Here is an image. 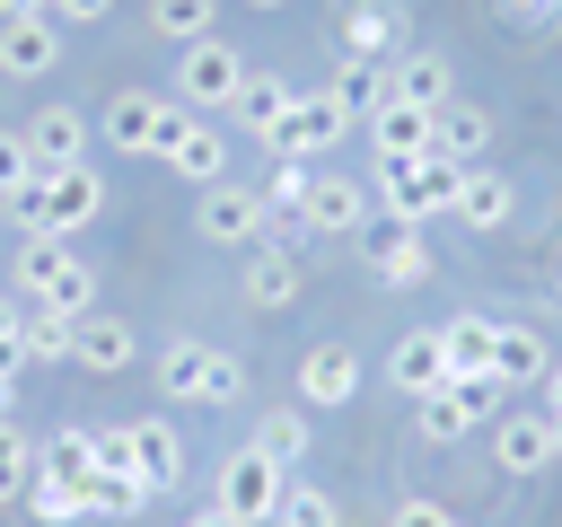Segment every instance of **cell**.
<instances>
[{
	"instance_id": "e0dca14e",
	"label": "cell",
	"mask_w": 562,
	"mask_h": 527,
	"mask_svg": "<svg viewBox=\"0 0 562 527\" xmlns=\"http://www.w3.org/2000/svg\"><path fill=\"white\" fill-rule=\"evenodd\" d=\"M360 395V351L351 343H307L299 360V404H351Z\"/></svg>"
},
{
	"instance_id": "d4e9b609",
	"label": "cell",
	"mask_w": 562,
	"mask_h": 527,
	"mask_svg": "<svg viewBox=\"0 0 562 527\" xmlns=\"http://www.w3.org/2000/svg\"><path fill=\"white\" fill-rule=\"evenodd\" d=\"M360 123H369V149H378V158H430V114H422V105H395V97H386V105L360 114Z\"/></svg>"
},
{
	"instance_id": "d6a6232c",
	"label": "cell",
	"mask_w": 562,
	"mask_h": 527,
	"mask_svg": "<svg viewBox=\"0 0 562 527\" xmlns=\"http://www.w3.org/2000/svg\"><path fill=\"white\" fill-rule=\"evenodd\" d=\"M465 430H483V413H474V404H465L457 386L422 395V439H439V448H448V439H465Z\"/></svg>"
},
{
	"instance_id": "8d00e7d4",
	"label": "cell",
	"mask_w": 562,
	"mask_h": 527,
	"mask_svg": "<svg viewBox=\"0 0 562 527\" xmlns=\"http://www.w3.org/2000/svg\"><path fill=\"white\" fill-rule=\"evenodd\" d=\"M26 483H35V439L0 422V501H26Z\"/></svg>"
},
{
	"instance_id": "4dcf8cb0",
	"label": "cell",
	"mask_w": 562,
	"mask_h": 527,
	"mask_svg": "<svg viewBox=\"0 0 562 527\" xmlns=\"http://www.w3.org/2000/svg\"><path fill=\"white\" fill-rule=\"evenodd\" d=\"M246 448H263V457L290 474V466L307 457V413H299V404H272V413L255 422V439H246Z\"/></svg>"
},
{
	"instance_id": "83f0119b",
	"label": "cell",
	"mask_w": 562,
	"mask_h": 527,
	"mask_svg": "<svg viewBox=\"0 0 562 527\" xmlns=\"http://www.w3.org/2000/svg\"><path fill=\"white\" fill-rule=\"evenodd\" d=\"M132 439H140V483L149 492H167V483H184V439H176V422H132Z\"/></svg>"
},
{
	"instance_id": "d6986e66",
	"label": "cell",
	"mask_w": 562,
	"mask_h": 527,
	"mask_svg": "<svg viewBox=\"0 0 562 527\" xmlns=\"http://www.w3.org/2000/svg\"><path fill=\"white\" fill-rule=\"evenodd\" d=\"M290 105H299V88H290V79H272V70H246V88H237L228 123H246V132L272 149V141H281V123H290Z\"/></svg>"
},
{
	"instance_id": "7bdbcfd3",
	"label": "cell",
	"mask_w": 562,
	"mask_h": 527,
	"mask_svg": "<svg viewBox=\"0 0 562 527\" xmlns=\"http://www.w3.org/2000/svg\"><path fill=\"white\" fill-rule=\"evenodd\" d=\"M386 527H457V518H448L439 501H395V518H386Z\"/></svg>"
},
{
	"instance_id": "f546056e",
	"label": "cell",
	"mask_w": 562,
	"mask_h": 527,
	"mask_svg": "<svg viewBox=\"0 0 562 527\" xmlns=\"http://www.w3.org/2000/svg\"><path fill=\"white\" fill-rule=\"evenodd\" d=\"M149 35L158 44H202V35H220V0H149Z\"/></svg>"
},
{
	"instance_id": "7c38bea8",
	"label": "cell",
	"mask_w": 562,
	"mask_h": 527,
	"mask_svg": "<svg viewBox=\"0 0 562 527\" xmlns=\"http://www.w3.org/2000/svg\"><path fill=\"white\" fill-rule=\"evenodd\" d=\"M70 360H79V369H97V378H123V369L140 360V325H123V316L88 307V316L70 325Z\"/></svg>"
},
{
	"instance_id": "ab89813d",
	"label": "cell",
	"mask_w": 562,
	"mask_h": 527,
	"mask_svg": "<svg viewBox=\"0 0 562 527\" xmlns=\"http://www.w3.org/2000/svg\"><path fill=\"white\" fill-rule=\"evenodd\" d=\"M97 474H140V439H132V422L97 430Z\"/></svg>"
},
{
	"instance_id": "f1b7e54d",
	"label": "cell",
	"mask_w": 562,
	"mask_h": 527,
	"mask_svg": "<svg viewBox=\"0 0 562 527\" xmlns=\"http://www.w3.org/2000/svg\"><path fill=\"white\" fill-rule=\"evenodd\" d=\"M158 492L140 483V474H79V509L88 518H140Z\"/></svg>"
},
{
	"instance_id": "30bf717a",
	"label": "cell",
	"mask_w": 562,
	"mask_h": 527,
	"mask_svg": "<svg viewBox=\"0 0 562 527\" xmlns=\"http://www.w3.org/2000/svg\"><path fill=\"white\" fill-rule=\"evenodd\" d=\"M61 18L53 9H18V18H0V79H44L53 61H61Z\"/></svg>"
},
{
	"instance_id": "3957f363",
	"label": "cell",
	"mask_w": 562,
	"mask_h": 527,
	"mask_svg": "<svg viewBox=\"0 0 562 527\" xmlns=\"http://www.w3.org/2000/svg\"><path fill=\"white\" fill-rule=\"evenodd\" d=\"M158 395L167 404H237L246 395V360L220 351V343H202V334H176L158 351Z\"/></svg>"
},
{
	"instance_id": "9c48e42d",
	"label": "cell",
	"mask_w": 562,
	"mask_h": 527,
	"mask_svg": "<svg viewBox=\"0 0 562 527\" xmlns=\"http://www.w3.org/2000/svg\"><path fill=\"white\" fill-rule=\"evenodd\" d=\"M334 141H351V105L334 97V88H307L299 105H290V123H281V141H272V158H325Z\"/></svg>"
},
{
	"instance_id": "d590c367",
	"label": "cell",
	"mask_w": 562,
	"mask_h": 527,
	"mask_svg": "<svg viewBox=\"0 0 562 527\" xmlns=\"http://www.w3.org/2000/svg\"><path fill=\"white\" fill-rule=\"evenodd\" d=\"M26 509L44 518V527H79L88 509H79V483H61V474H35L26 483Z\"/></svg>"
},
{
	"instance_id": "c3c4849f",
	"label": "cell",
	"mask_w": 562,
	"mask_h": 527,
	"mask_svg": "<svg viewBox=\"0 0 562 527\" xmlns=\"http://www.w3.org/2000/svg\"><path fill=\"white\" fill-rule=\"evenodd\" d=\"M0 422H9V369H0Z\"/></svg>"
},
{
	"instance_id": "2e32d148",
	"label": "cell",
	"mask_w": 562,
	"mask_h": 527,
	"mask_svg": "<svg viewBox=\"0 0 562 527\" xmlns=\"http://www.w3.org/2000/svg\"><path fill=\"white\" fill-rule=\"evenodd\" d=\"M369 272H378L386 290H422V281L439 272V255H430V237H422V228H395V220H386V228H378V246H369Z\"/></svg>"
},
{
	"instance_id": "44dd1931",
	"label": "cell",
	"mask_w": 562,
	"mask_h": 527,
	"mask_svg": "<svg viewBox=\"0 0 562 527\" xmlns=\"http://www.w3.org/2000/svg\"><path fill=\"white\" fill-rule=\"evenodd\" d=\"M386 378L422 404V395H439L448 386V351H439V325L430 334H395V351H386Z\"/></svg>"
},
{
	"instance_id": "484cf974",
	"label": "cell",
	"mask_w": 562,
	"mask_h": 527,
	"mask_svg": "<svg viewBox=\"0 0 562 527\" xmlns=\"http://www.w3.org/2000/svg\"><path fill=\"white\" fill-rule=\"evenodd\" d=\"M299 299V255L290 246H255L246 264V307H290Z\"/></svg>"
},
{
	"instance_id": "277c9868",
	"label": "cell",
	"mask_w": 562,
	"mask_h": 527,
	"mask_svg": "<svg viewBox=\"0 0 562 527\" xmlns=\"http://www.w3.org/2000/svg\"><path fill=\"white\" fill-rule=\"evenodd\" d=\"M457 176H465V167L439 158V149H430V158H378V184H369V193L386 202L395 228H422V220H439V211L457 202Z\"/></svg>"
},
{
	"instance_id": "cb8c5ba5",
	"label": "cell",
	"mask_w": 562,
	"mask_h": 527,
	"mask_svg": "<svg viewBox=\"0 0 562 527\" xmlns=\"http://www.w3.org/2000/svg\"><path fill=\"white\" fill-rule=\"evenodd\" d=\"M544 369H553V351H544V334H527V325H492V378L518 395V386H544Z\"/></svg>"
},
{
	"instance_id": "ac0fdd59",
	"label": "cell",
	"mask_w": 562,
	"mask_h": 527,
	"mask_svg": "<svg viewBox=\"0 0 562 527\" xmlns=\"http://www.w3.org/2000/svg\"><path fill=\"white\" fill-rule=\"evenodd\" d=\"M342 53H351V61H395V53H404L395 0H342Z\"/></svg>"
},
{
	"instance_id": "4316f807",
	"label": "cell",
	"mask_w": 562,
	"mask_h": 527,
	"mask_svg": "<svg viewBox=\"0 0 562 527\" xmlns=\"http://www.w3.org/2000/svg\"><path fill=\"white\" fill-rule=\"evenodd\" d=\"M439 351H448V378H483L492 369V316H474V307L448 316L439 325Z\"/></svg>"
},
{
	"instance_id": "8992f818",
	"label": "cell",
	"mask_w": 562,
	"mask_h": 527,
	"mask_svg": "<svg viewBox=\"0 0 562 527\" xmlns=\"http://www.w3.org/2000/svg\"><path fill=\"white\" fill-rule=\"evenodd\" d=\"M237 88H246V53H237V44H220V35L176 44V88H167V97H176L184 114H228Z\"/></svg>"
},
{
	"instance_id": "7a4b0ae2",
	"label": "cell",
	"mask_w": 562,
	"mask_h": 527,
	"mask_svg": "<svg viewBox=\"0 0 562 527\" xmlns=\"http://www.w3.org/2000/svg\"><path fill=\"white\" fill-rule=\"evenodd\" d=\"M18 299L79 325V316L97 307V272L70 255V237H26V246H18Z\"/></svg>"
},
{
	"instance_id": "6da1fadb",
	"label": "cell",
	"mask_w": 562,
	"mask_h": 527,
	"mask_svg": "<svg viewBox=\"0 0 562 527\" xmlns=\"http://www.w3.org/2000/svg\"><path fill=\"white\" fill-rule=\"evenodd\" d=\"M0 211H9L18 237H79V228L105 211V176H97V167H53V176H35L26 193H9Z\"/></svg>"
},
{
	"instance_id": "7402d4cb",
	"label": "cell",
	"mask_w": 562,
	"mask_h": 527,
	"mask_svg": "<svg viewBox=\"0 0 562 527\" xmlns=\"http://www.w3.org/2000/svg\"><path fill=\"white\" fill-rule=\"evenodd\" d=\"M167 167H176L184 184H220V176H228V132H220L211 114H193V123L176 132V149H167Z\"/></svg>"
},
{
	"instance_id": "5bb4252c",
	"label": "cell",
	"mask_w": 562,
	"mask_h": 527,
	"mask_svg": "<svg viewBox=\"0 0 562 527\" xmlns=\"http://www.w3.org/2000/svg\"><path fill=\"white\" fill-rule=\"evenodd\" d=\"M492 466H501V474H544V466H553V413H518V404H509V413L492 422Z\"/></svg>"
},
{
	"instance_id": "60d3db41",
	"label": "cell",
	"mask_w": 562,
	"mask_h": 527,
	"mask_svg": "<svg viewBox=\"0 0 562 527\" xmlns=\"http://www.w3.org/2000/svg\"><path fill=\"white\" fill-rule=\"evenodd\" d=\"M0 369H9V378L26 369V307H18V299H0Z\"/></svg>"
},
{
	"instance_id": "836d02e7",
	"label": "cell",
	"mask_w": 562,
	"mask_h": 527,
	"mask_svg": "<svg viewBox=\"0 0 562 527\" xmlns=\"http://www.w3.org/2000/svg\"><path fill=\"white\" fill-rule=\"evenodd\" d=\"M272 527H342V509H334V492H325V483H281Z\"/></svg>"
},
{
	"instance_id": "603a6c76",
	"label": "cell",
	"mask_w": 562,
	"mask_h": 527,
	"mask_svg": "<svg viewBox=\"0 0 562 527\" xmlns=\"http://www.w3.org/2000/svg\"><path fill=\"white\" fill-rule=\"evenodd\" d=\"M509 202H518V193H509V176H501V167H465V176H457V202H448V211H457V220H465L474 237H492V228L509 220Z\"/></svg>"
},
{
	"instance_id": "ffe728a7",
	"label": "cell",
	"mask_w": 562,
	"mask_h": 527,
	"mask_svg": "<svg viewBox=\"0 0 562 527\" xmlns=\"http://www.w3.org/2000/svg\"><path fill=\"white\" fill-rule=\"evenodd\" d=\"M430 149L457 158V167H483V149H492V114L465 105V97H448V105L430 114Z\"/></svg>"
},
{
	"instance_id": "ba28073f",
	"label": "cell",
	"mask_w": 562,
	"mask_h": 527,
	"mask_svg": "<svg viewBox=\"0 0 562 527\" xmlns=\"http://www.w3.org/2000/svg\"><path fill=\"white\" fill-rule=\"evenodd\" d=\"M263 184H237V176H220V184H202V202H193V228L211 237V246H255L263 237Z\"/></svg>"
},
{
	"instance_id": "52a82bcc",
	"label": "cell",
	"mask_w": 562,
	"mask_h": 527,
	"mask_svg": "<svg viewBox=\"0 0 562 527\" xmlns=\"http://www.w3.org/2000/svg\"><path fill=\"white\" fill-rule=\"evenodd\" d=\"M281 483H290V474H281L263 448H237V457H220V474H211V509L237 518V527H272Z\"/></svg>"
},
{
	"instance_id": "1f68e13d",
	"label": "cell",
	"mask_w": 562,
	"mask_h": 527,
	"mask_svg": "<svg viewBox=\"0 0 562 527\" xmlns=\"http://www.w3.org/2000/svg\"><path fill=\"white\" fill-rule=\"evenodd\" d=\"M35 474H61V483L97 474V430H53V439L35 448Z\"/></svg>"
},
{
	"instance_id": "5b68a950",
	"label": "cell",
	"mask_w": 562,
	"mask_h": 527,
	"mask_svg": "<svg viewBox=\"0 0 562 527\" xmlns=\"http://www.w3.org/2000/svg\"><path fill=\"white\" fill-rule=\"evenodd\" d=\"M184 123H193V114H184L167 88H114V105H105V123H97V132H105L123 158H167Z\"/></svg>"
},
{
	"instance_id": "74e56055",
	"label": "cell",
	"mask_w": 562,
	"mask_h": 527,
	"mask_svg": "<svg viewBox=\"0 0 562 527\" xmlns=\"http://www.w3.org/2000/svg\"><path fill=\"white\" fill-rule=\"evenodd\" d=\"M35 184V149H26V132L18 123H0V202L9 193H26Z\"/></svg>"
},
{
	"instance_id": "e575fe53",
	"label": "cell",
	"mask_w": 562,
	"mask_h": 527,
	"mask_svg": "<svg viewBox=\"0 0 562 527\" xmlns=\"http://www.w3.org/2000/svg\"><path fill=\"white\" fill-rule=\"evenodd\" d=\"M334 97H342V105H360V114H378V105H386V61H351V53H342Z\"/></svg>"
},
{
	"instance_id": "681fc988",
	"label": "cell",
	"mask_w": 562,
	"mask_h": 527,
	"mask_svg": "<svg viewBox=\"0 0 562 527\" xmlns=\"http://www.w3.org/2000/svg\"><path fill=\"white\" fill-rule=\"evenodd\" d=\"M553 457H562V413H553Z\"/></svg>"
},
{
	"instance_id": "ee69618b",
	"label": "cell",
	"mask_w": 562,
	"mask_h": 527,
	"mask_svg": "<svg viewBox=\"0 0 562 527\" xmlns=\"http://www.w3.org/2000/svg\"><path fill=\"white\" fill-rule=\"evenodd\" d=\"M44 9H53V18H61V26H97V18H105V9H114V0H44Z\"/></svg>"
},
{
	"instance_id": "8fae6325",
	"label": "cell",
	"mask_w": 562,
	"mask_h": 527,
	"mask_svg": "<svg viewBox=\"0 0 562 527\" xmlns=\"http://www.w3.org/2000/svg\"><path fill=\"white\" fill-rule=\"evenodd\" d=\"M18 132H26V149H35V176H53V167H88V132H97V123H88L79 105H35Z\"/></svg>"
},
{
	"instance_id": "4fadbf2b",
	"label": "cell",
	"mask_w": 562,
	"mask_h": 527,
	"mask_svg": "<svg viewBox=\"0 0 562 527\" xmlns=\"http://www.w3.org/2000/svg\"><path fill=\"white\" fill-rule=\"evenodd\" d=\"M386 97H395V105H422V114H439V105L457 97V79H448V53H430V44H404V53L386 61Z\"/></svg>"
},
{
	"instance_id": "f907efd6",
	"label": "cell",
	"mask_w": 562,
	"mask_h": 527,
	"mask_svg": "<svg viewBox=\"0 0 562 527\" xmlns=\"http://www.w3.org/2000/svg\"><path fill=\"white\" fill-rule=\"evenodd\" d=\"M246 9H281V0H246Z\"/></svg>"
},
{
	"instance_id": "f6af8a7d",
	"label": "cell",
	"mask_w": 562,
	"mask_h": 527,
	"mask_svg": "<svg viewBox=\"0 0 562 527\" xmlns=\"http://www.w3.org/2000/svg\"><path fill=\"white\" fill-rule=\"evenodd\" d=\"M544 413H562V360L544 369Z\"/></svg>"
},
{
	"instance_id": "b9f144b4",
	"label": "cell",
	"mask_w": 562,
	"mask_h": 527,
	"mask_svg": "<svg viewBox=\"0 0 562 527\" xmlns=\"http://www.w3.org/2000/svg\"><path fill=\"white\" fill-rule=\"evenodd\" d=\"M492 9H501L509 26H553V18H562V0H492Z\"/></svg>"
},
{
	"instance_id": "7dc6e473",
	"label": "cell",
	"mask_w": 562,
	"mask_h": 527,
	"mask_svg": "<svg viewBox=\"0 0 562 527\" xmlns=\"http://www.w3.org/2000/svg\"><path fill=\"white\" fill-rule=\"evenodd\" d=\"M18 9H44V0H0V18H18Z\"/></svg>"
},
{
	"instance_id": "9a60e30c",
	"label": "cell",
	"mask_w": 562,
	"mask_h": 527,
	"mask_svg": "<svg viewBox=\"0 0 562 527\" xmlns=\"http://www.w3.org/2000/svg\"><path fill=\"white\" fill-rule=\"evenodd\" d=\"M369 184H351V176H307V202H299V220L316 228V237H351L360 220H369Z\"/></svg>"
},
{
	"instance_id": "f35d334b",
	"label": "cell",
	"mask_w": 562,
	"mask_h": 527,
	"mask_svg": "<svg viewBox=\"0 0 562 527\" xmlns=\"http://www.w3.org/2000/svg\"><path fill=\"white\" fill-rule=\"evenodd\" d=\"M26 360H70V316H26Z\"/></svg>"
},
{
	"instance_id": "bcb514c9",
	"label": "cell",
	"mask_w": 562,
	"mask_h": 527,
	"mask_svg": "<svg viewBox=\"0 0 562 527\" xmlns=\"http://www.w3.org/2000/svg\"><path fill=\"white\" fill-rule=\"evenodd\" d=\"M184 527H237V518H220V509H193V518H184Z\"/></svg>"
}]
</instances>
